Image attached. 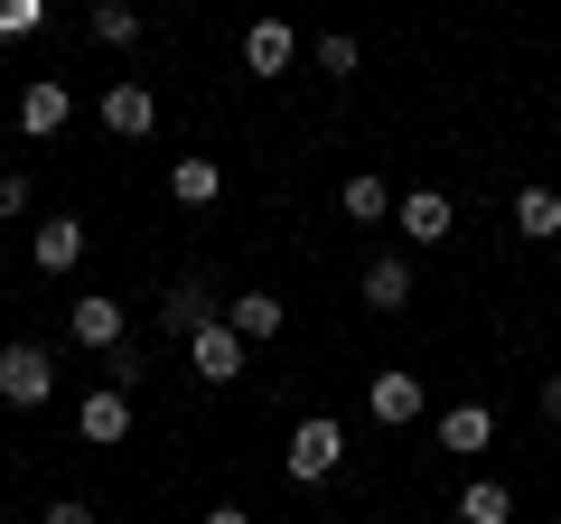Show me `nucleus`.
Returning a JSON list of instances; mask_svg holds the SVG:
<instances>
[{
    "mask_svg": "<svg viewBox=\"0 0 561 524\" xmlns=\"http://www.w3.org/2000/svg\"><path fill=\"white\" fill-rule=\"evenodd\" d=\"M280 468H290V487H319L346 468V422H328V412H309L300 431H290V449H280Z\"/></svg>",
    "mask_w": 561,
    "mask_h": 524,
    "instance_id": "f257e3e1",
    "label": "nucleus"
},
{
    "mask_svg": "<svg viewBox=\"0 0 561 524\" xmlns=\"http://www.w3.org/2000/svg\"><path fill=\"white\" fill-rule=\"evenodd\" d=\"M66 338H76L84 356H122V346H131V319H122V300L84 291V300H66Z\"/></svg>",
    "mask_w": 561,
    "mask_h": 524,
    "instance_id": "f03ea898",
    "label": "nucleus"
},
{
    "mask_svg": "<svg viewBox=\"0 0 561 524\" xmlns=\"http://www.w3.org/2000/svg\"><path fill=\"white\" fill-rule=\"evenodd\" d=\"M47 394H57V356L47 346H0V403H20V412H38Z\"/></svg>",
    "mask_w": 561,
    "mask_h": 524,
    "instance_id": "7ed1b4c3",
    "label": "nucleus"
},
{
    "mask_svg": "<svg viewBox=\"0 0 561 524\" xmlns=\"http://www.w3.org/2000/svg\"><path fill=\"white\" fill-rule=\"evenodd\" d=\"M365 412H375L383 431H412L421 412H431V394H421V375H402V365H383V375H365Z\"/></svg>",
    "mask_w": 561,
    "mask_h": 524,
    "instance_id": "20e7f679",
    "label": "nucleus"
},
{
    "mask_svg": "<svg viewBox=\"0 0 561 524\" xmlns=\"http://www.w3.org/2000/svg\"><path fill=\"white\" fill-rule=\"evenodd\" d=\"M76 431H84V449H113V441H131V394L94 384V394L76 403Z\"/></svg>",
    "mask_w": 561,
    "mask_h": 524,
    "instance_id": "39448f33",
    "label": "nucleus"
},
{
    "mask_svg": "<svg viewBox=\"0 0 561 524\" xmlns=\"http://www.w3.org/2000/svg\"><path fill=\"white\" fill-rule=\"evenodd\" d=\"M431 441L459 449V459H478V449H496V412L486 403H449V412H431Z\"/></svg>",
    "mask_w": 561,
    "mask_h": 524,
    "instance_id": "423d86ee",
    "label": "nucleus"
},
{
    "mask_svg": "<svg viewBox=\"0 0 561 524\" xmlns=\"http://www.w3.org/2000/svg\"><path fill=\"white\" fill-rule=\"evenodd\" d=\"M187 375H197V384H234L243 375V338H234V328H197V338H187Z\"/></svg>",
    "mask_w": 561,
    "mask_h": 524,
    "instance_id": "0eeeda50",
    "label": "nucleus"
},
{
    "mask_svg": "<svg viewBox=\"0 0 561 524\" xmlns=\"http://www.w3.org/2000/svg\"><path fill=\"white\" fill-rule=\"evenodd\" d=\"M66 113H76V94H66L57 76L20 84V132H28V141H57V132H66Z\"/></svg>",
    "mask_w": 561,
    "mask_h": 524,
    "instance_id": "6e6552de",
    "label": "nucleus"
},
{
    "mask_svg": "<svg viewBox=\"0 0 561 524\" xmlns=\"http://www.w3.org/2000/svg\"><path fill=\"white\" fill-rule=\"evenodd\" d=\"M393 225H402V243H449V225H459V206H449L440 187H412V197L393 206Z\"/></svg>",
    "mask_w": 561,
    "mask_h": 524,
    "instance_id": "1a4fd4ad",
    "label": "nucleus"
},
{
    "mask_svg": "<svg viewBox=\"0 0 561 524\" xmlns=\"http://www.w3.org/2000/svg\"><path fill=\"white\" fill-rule=\"evenodd\" d=\"M28 262H38V272H76V262H84V216H38Z\"/></svg>",
    "mask_w": 561,
    "mask_h": 524,
    "instance_id": "9d476101",
    "label": "nucleus"
},
{
    "mask_svg": "<svg viewBox=\"0 0 561 524\" xmlns=\"http://www.w3.org/2000/svg\"><path fill=\"white\" fill-rule=\"evenodd\" d=\"M290 57H300V29L290 20H253L243 29V66H253V76H290Z\"/></svg>",
    "mask_w": 561,
    "mask_h": 524,
    "instance_id": "9b49d317",
    "label": "nucleus"
},
{
    "mask_svg": "<svg viewBox=\"0 0 561 524\" xmlns=\"http://www.w3.org/2000/svg\"><path fill=\"white\" fill-rule=\"evenodd\" d=\"M225 328H234L243 346H262V338H280V328H290V309H280L272 291H243V300H225Z\"/></svg>",
    "mask_w": 561,
    "mask_h": 524,
    "instance_id": "f8f14e48",
    "label": "nucleus"
},
{
    "mask_svg": "<svg viewBox=\"0 0 561 524\" xmlns=\"http://www.w3.org/2000/svg\"><path fill=\"white\" fill-rule=\"evenodd\" d=\"M169 197H179V206H216L225 197V169L206 160V150H179V160H169Z\"/></svg>",
    "mask_w": 561,
    "mask_h": 524,
    "instance_id": "ddd939ff",
    "label": "nucleus"
},
{
    "mask_svg": "<svg viewBox=\"0 0 561 524\" xmlns=\"http://www.w3.org/2000/svg\"><path fill=\"white\" fill-rule=\"evenodd\" d=\"M216 319H225V309L206 300V282H179V291H169V300H160V328H169V338H179V346L197 338V328H216Z\"/></svg>",
    "mask_w": 561,
    "mask_h": 524,
    "instance_id": "4468645a",
    "label": "nucleus"
},
{
    "mask_svg": "<svg viewBox=\"0 0 561 524\" xmlns=\"http://www.w3.org/2000/svg\"><path fill=\"white\" fill-rule=\"evenodd\" d=\"M365 309H383V319L412 309V262H402V253H375V262H365Z\"/></svg>",
    "mask_w": 561,
    "mask_h": 524,
    "instance_id": "2eb2a0df",
    "label": "nucleus"
},
{
    "mask_svg": "<svg viewBox=\"0 0 561 524\" xmlns=\"http://www.w3.org/2000/svg\"><path fill=\"white\" fill-rule=\"evenodd\" d=\"M515 235L524 243H561V187H515Z\"/></svg>",
    "mask_w": 561,
    "mask_h": 524,
    "instance_id": "dca6fc26",
    "label": "nucleus"
},
{
    "mask_svg": "<svg viewBox=\"0 0 561 524\" xmlns=\"http://www.w3.org/2000/svg\"><path fill=\"white\" fill-rule=\"evenodd\" d=\"M150 122H160V103H150V84H113V94H103V132H122V141H140Z\"/></svg>",
    "mask_w": 561,
    "mask_h": 524,
    "instance_id": "f3484780",
    "label": "nucleus"
},
{
    "mask_svg": "<svg viewBox=\"0 0 561 524\" xmlns=\"http://www.w3.org/2000/svg\"><path fill=\"white\" fill-rule=\"evenodd\" d=\"M459 524H515V487L505 478H468L459 487Z\"/></svg>",
    "mask_w": 561,
    "mask_h": 524,
    "instance_id": "a211bd4d",
    "label": "nucleus"
},
{
    "mask_svg": "<svg viewBox=\"0 0 561 524\" xmlns=\"http://www.w3.org/2000/svg\"><path fill=\"white\" fill-rule=\"evenodd\" d=\"M337 206H346V216H356V225H383V216H393L402 197H393V187H383V179H365V169H356V179L337 187Z\"/></svg>",
    "mask_w": 561,
    "mask_h": 524,
    "instance_id": "6ab92c4d",
    "label": "nucleus"
},
{
    "mask_svg": "<svg viewBox=\"0 0 561 524\" xmlns=\"http://www.w3.org/2000/svg\"><path fill=\"white\" fill-rule=\"evenodd\" d=\"M94 38H103V47H131V38H140V10H122V0H94Z\"/></svg>",
    "mask_w": 561,
    "mask_h": 524,
    "instance_id": "aec40b11",
    "label": "nucleus"
},
{
    "mask_svg": "<svg viewBox=\"0 0 561 524\" xmlns=\"http://www.w3.org/2000/svg\"><path fill=\"white\" fill-rule=\"evenodd\" d=\"M103 384H113V394H140V384H150V356H140V346H122V356H103Z\"/></svg>",
    "mask_w": 561,
    "mask_h": 524,
    "instance_id": "412c9836",
    "label": "nucleus"
},
{
    "mask_svg": "<svg viewBox=\"0 0 561 524\" xmlns=\"http://www.w3.org/2000/svg\"><path fill=\"white\" fill-rule=\"evenodd\" d=\"M47 20V0H0V38H28Z\"/></svg>",
    "mask_w": 561,
    "mask_h": 524,
    "instance_id": "4be33fe9",
    "label": "nucleus"
},
{
    "mask_svg": "<svg viewBox=\"0 0 561 524\" xmlns=\"http://www.w3.org/2000/svg\"><path fill=\"white\" fill-rule=\"evenodd\" d=\"M319 76H356V38H337V29H328V38H319Z\"/></svg>",
    "mask_w": 561,
    "mask_h": 524,
    "instance_id": "5701e85b",
    "label": "nucleus"
},
{
    "mask_svg": "<svg viewBox=\"0 0 561 524\" xmlns=\"http://www.w3.org/2000/svg\"><path fill=\"white\" fill-rule=\"evenodd\" d=\"M28 206H38V187H28V169H10L0 179V216H28Z\"/></svg>",
    "mask_w": 561,
    "mask_h": 524,
    "instance_id": "b1692460",
    "label": "nucleus"
},
{
    "mask_svg": "<svg viewBox=\"0 0 561 524\" xmlns=\"http://www.w3.org/2000/svg\"><path fill=\"white\" fill-rule=\"evenodd\" d=\"M38 524H94V505H84V497H57V505L38 515Z\"/></svg>",
    "mask_w": 561,
    "mask_h": 524,
    "instance_id": "393cba45",
    "label": "nucleus"
},
{
    "mask_svg": "<svg viewBox=\"0 0 561 524\" xmlns=\"http://www.w3.org/2000/svg\"><path fill=\"white\" fill-rule=\"evenodd\" d=\"M542 422H561V375H542Z\"/></svg>",
    "mask_w": 561,
    "mask_h": 524,
    "instance_id": "a878e982",
    "label": "nucleus"
},
{
    "mask_svg": "<svg viewBox=\"0 0 561 524\" xmlns=\"http://www.w3.org/2000/svg\"><path fill=\"white\" fill-rule=\"evenodd\" d=\"M197 524H253V515H243V505H206Z\"/></svg>",
    "mask_w": 561,
    "mask_h": 524,
    "instance_id": "bb28decb",
    "label": "nucleus"
}]
</instances>
